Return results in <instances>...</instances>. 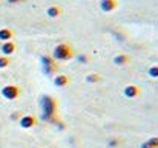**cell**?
Masks as SVG:
<instances>
[{
  "label": "cell",
  "mask_w": 158,
  "mask_h": 148,
  "mask_svg": "<svg viewBox=\"0 0 158 148\" xmlns=\"http://www.w3.org/2000/svg\"><path fill=\"white\" fill-rule=\"evenodd\" d=\"M75 55L74 48L69 45V43H58L52 50V56L55 61H68V60H72Z\"/></svg>",
  "instance_id": "obj_1"
},
{
  "label": "cell",
  "mask_w": 158,
  "mask_h": 148,
  "mask_svg": "<svg viewBox=\"0 0 158 148\" xmlns=\"http://www.w3.org/2000/svg\"><path fill=\"white\" fill-rule=\"evenodd\" d=\"M57 99L51 96V95H43L40 99V107H42V111H43V118L46 119H52L54 116L57 115Z\"/></svg>",
  "instance_id": "obj_2"
},
{
  "label": "cell",
  "mask_w": 158,
  "mask_h": 148,
  "mask_svg": "<svg viewBox=\"0 0 158 148\" xmlns=\"http://www.w3.org/2000/svg\"><path fill=\"white\" fill-rule=\"evenodd\" d=\"M20 95H22V89L17 84H6L2 89V96L8 101H15Z\"/></svg>",
  "instance_id": "obj_3"
},
{
  "label": "cell",
  "mask_w": 158,
  "mask_h": 148,
  "mask_svg": "<svg viewBox=\"0 0 158 148\" xmlns=\"http://www.w3.org/2000/svg\"><path fill=\"white\" fill-rule=\"evenodd\" d=\"M42 66H43V72L46 75H52L54 72L58 70V64L51 55H43L42 56Z\"/></svg>",
  "instance_id": "obj_4"
},
{
  "label": "cell",
  "mask_w": 158,
  "mask_h": 148,
  "mask_svg": "<svg viewBox=\"0 0 158 148\" xmlns=\"http://www.w3.org/2000/svg\"><path fill=\"white\" fill-rule=\"evenodd\" d=\"M19 121H20V127H22L23 130L34 128V127L39 124V119H37L34 115H25V116H22Z\"/></svg>",
  "instance_id": "obj_5"
},
{
  "label": "cell",
  "mask_w": 158,
  "mask_h": 148,
  "mask_svg": "<svg viewBox=\"0 0 158 148\" xmlns=\"http://www.w3.org/2000/svg\"><path fill=\"white\" fill-rule=\"evenodd\" d=\"M123 93H124V96H126V98L134 99V98H138V96H140V93H141V89H140L137 84H127V86L124 87Z\"/></svg>",
  "instance_id": "obj_6"
},
{
  "label": "cell",
  "mask_w": 158,
  "mask_h": 148,
  "mask_svg": "<svg viewBox=\"0 0 158 148\" xmlns=\"http://www.w3.org/2000/svg\"><path fill=\"white\" fill-rule=\"evenodd\" d=\"M71 76H68V75H64V73H58V75H55L54 76V84L57 86V87H66V86H69L71 84Z\"/></svg>",
  "instance_id": "obj_7"
},
{
  "label": "cell",
  "mask_w": 158,
  "mask_h": 148,
  "mask_svg": "<svg viewBox=\"0 0 158 148\" xmlns=\"http://www.w3.org/2000/svg\"><path fill=\"white\" fill-rule=\"evenodd\" d=\"M17 49V46H15V43L12 41V40H9V41H5V43H2V46H0V50H2V53L5 55V56H11L14 52Z\"/></svg>",
  "instance_id": "obj_8"
},
{
  "label": "cell",
  "mask_w": 158,
  "mask_h": 148,
  "mask_svg": "<svg viewBox=\"0 0 158 148\" xmlns=\"http://www.w3.org/2000/svg\"><path fill=\"white\" fill-rule=\"evenodd\" d=\"M118 6V2L117 0H105V2H100V9L103 12H112L115 11Z\"/></svg>",
  "instance_id": "obj_9"
},
{
  "label": "cell",
  "mask_w": 158,
  "mask_h": 148,
  "mask_svg": "<svg viewBox=\"0 0 158 148\" xmlns=\"http://www.w3.org/2000/svg\"><path fill=\"white\" fill-rule=\"evenodd\" d=\"M63 14V9H61V6H58V5H52V6H49L48 9H46V15L49 17V18H57V17H60Z\"/></svg>",
  "instance_id": "obj_10"
},
{
  "label": "cell",
  "mask_w": 158,
  "mask_h": 148,
  "mask_svg": "<svg viewBox=\"0 0 158 148\" xmlns=\"http://www.w3.org/2000/svg\"><path fill=\"white\" fill-rule=\"evenodd\" d=\"M129 63H131V56L127 53H120V55L114 56V64L115 66H126Z\"/></svg>",
  "instance_id": "obj_11"
},
{
  "label": "cell",
  "mask_w": 158,
  "mask_h": 148,
  "mask_svg": "<svg viewBox=\"0 0 158 148\" xmlns=\"http://www.w3.org/2000/svg\"><path fill=\"white\" fill-rule=\"evenodd\" d=\"M12 37H14V31L12 29H9V28H2L0 29V41L2 43L12 40Z\"/></svg>",
  "instance_id": "obj_12"
},
{
  "label": "cell",
  "mask_w": 158,
  "mask_h": 148,
  "mask_svg": "<svg viewBox=\"0 0 158 148\" xmlns=\"http://www.w3.org/2000/svg\"><path fill=\"white\" fill-rule=\"evenodd\" d=\"M86 81H88L89 84H97V83H100V81H103V76H102L100 73H97V72H94V73H89V75L86 76Z\"/></svg>",
  "instance_id": "obj_13"
},
{
  "label": "cell",
  "mask_w": 158,
  "mask_h": 148,
  "mask_svg": "<svg viewBox=\"0 0 158 148\" xmlns=\"http://www.w3.org/2000/svg\"><path fill=\"white\" fill-rule=\"evenodd\" d=\"M9 64H11V58L2 55V56H0V69H6Z\"/></svg>",
  "instance_id": "obj_14"
},
{
  "label": "cell",
  "mask_w": 158,
  "mask_h": 148,
  "mask_svg": "<svg viewBox=\"0 0 158 148\" xmlns=\"http://www.w3.org/2000/svg\"><path fill=\"white\" fill-rule=\"evenodd\" d=\"M148 73H149V76H151V78H158V64L152 66V67H149Z\"/></svg>",
  "instance_id": "obj_15"
},
{
  "label": "cell",
  "mask_w": 158,
  "mask_h": 148,
  "mask_svg": "<svg viewBox=\"0 0 158 148\" xmlns=\"http://www.w3.org/2000/svg\"><path fill=\"white\" fill-rule=\"evenodd\" d=\"M120 144H121V141L118 139V138H112V139H107V145L109 147H120Z\"/></svg>",
  "instance_id": "obj_16"
},
{
  "label": "cell",
  "mask_w": 158,
  "mask_h": 148,
  "mask_svg": "<svg viewBox=\"0 0 158 148\" xmlns=\"http://www.w3.org/2000/svg\"><path fill=\"white\" fill-rule=\"evenodd\" d=\"M149 145L152 148H158V136H155V138H151L149 141H146Z\"/></svg>",
  "instance_id": "obj_17"
},
{
  "label": "cell",
  "mask_w": 158,
  "mask_h": 148,
  "mask_svg": "<svg viewBox=\"0 0 158 148\" xmlns=\"http://www.w3.org/2000/svg\"><path fill=\"white\" fill-rule=\"evenodd\" d=\"M78 61H80V63H88V56H86V55H80V56H78Z\"/></svg>",
  "instance_id": "obj_18"
},
{
  "label": "cell",
  "mask_w": 158,
  "mask_h": 148,
  "mask_svg": "<svg viewBox=\"0 0 158 148\" xmlns=\"http://www.w3.org/2000/svg\"><path fill=\"white\" fill-rule=\"evenodd\" d=\"M22 2H25V0H8V3H22Z\"/></svg>",
  "instance_id": "obj_19"
},
{
  "label": "cell",
  "mask_w": 158,
  "mask_h": 148,
  "mask_svg": "<svg viewBox=\"0 0 158 148\" xmlns=\"http://www.w3.org/2000/svg\"><path fill=\"white\" fill-rule=\"evenodd\" d=\"M100 2H105V0H100Z\"/></svg>",
  "instance_id": "obj_20"
}]
</instances>
